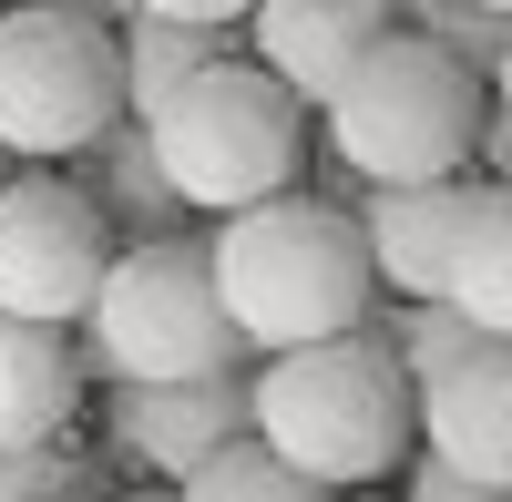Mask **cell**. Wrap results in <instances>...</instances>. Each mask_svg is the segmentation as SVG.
Returning <instances> with one entry per match:
<instances>
[{
	"label": "cell",
	"instance_id": "obj_22",
	"mask_svg": "<svg viewBox=\"0 0 512 502\" xmlns=\"http://www.w3.org/2000/svg\"><path fill=\"white\" fill-rule=\"evenodd\" d=\"M482 185H512V113L492 103V123H482Z\"/></svg>",
	"mask_w": 512,
	"mask_h": 502
},
{
	"label": "cell",
	"instance_id": "obj_7",
	"mask_svg": "<svg viewBox=\"0 0 512 502\" xmlns=\"http://www.w3.org/2000/svg\"><path fill=\"white\" fill-rule=\"evenodd\" d=\"M123 257L113 216L93 205L82 175H52V164H21L0 185V318L31 328H82L103 298V277Z\"/></svg>",
	"mask_w": 512,
	"mask_h": 502
},
{
	"label": "cell",
	"instance_id": "obj_15",
	"mask_svg": "<svg viewBox=\"0 0 512 502\" xmlns=\"http://www.w3.org/2000/svg\"><path fill=\"white\" fill-rule=\"evenodd\" d=\"M451 298L472 308L492 339H512V185H482V216H472V236H461Z\"/></svg>",
	"mask_w": 512,
	"mask_h": 502
},
{
	"label": "cell",
	"instance_id": "obj_25",
	"mask_svg": "<svg viewBox=\"0 0 512 502\" xmlns=\"http://www.w3.org/2000/svg\"><path fill=\"white\" fill-rule=\"evenodd\" d=\"M11 175H21V164H11V154H0V185H11Z\"/></svg>",
	"mask_w": 512,
	"mask_h": 502
},
{
	"label": "cell",
	"instance_id": "obj_6",
	"mask_svg": "<svg viewBox=\"0 0 512 502\" xmlns=\"http://www.w3.org/2000/svg\"><path fill=\"white\" fill-rule=\"evenodd\" d=\"M113 123H123V31L11 0L0 11V154L11 164H72Z\"/></svg>",
	"mask_w": 512,
	"mask_h": 502
},
{
	"label": "cell",
	"instance_id": "obj_1",
	"mask_svg": "<svg viewBox=\"0 0 512 502\" xmlns=\"http://www.w3.org/2000/svg\"><path fill=\"white\" fill-rule=\"evenodd\" d=\"M216 287H226V318L246 328L256 359H287V349H318V339H349L369 328V226L328 195H267L246 216H216Z\"/></svg>",
	"mask_w": 512,
	"mask_h": 502
},
{
	"label": "cell",
	"instance_id": "obj_8",
	"mask_svg": "<svg viewBox=\"0 0 512 502\" xmlns=\"http://www.w3.org/2000/svg\"><path fill=\"white\" fill-rule=\"evenodd\" d=\"M256 431V369H216V380H134L113 390V451L154 482H195L216 451Z\"/></svg>",
	"mask_w": 512,
	"mask_h": 502
},
{
	"label": "cell",
	"instance_id": "obj_13",
	"mask_svg": "<svg viewBox=\"0 0 512 502\" xmlns=\"http://www.w3.org/2000/svg\"><path fill=\"white\" fill-rule=\"evenodd\" d=\"M82 185H93V205L113 216L123 246H144V236H185V216H195V205L175 195V175H164V154H154V134H144L134 113H123L93 154H82Z\"/></svg>",
	"mask_w": 512,
	"mask_h": 502
},
{
	"label": "cell",
	"instance_id": "obj_20",
	"mask_svg": "<svg viewBox=\"0 0 512 502\" xmlns=\"http://www.w3.org/2000/svg\"><path fill=\"white\" fill-rule=\"evenodd\" d=\"M400 502H512L502 482H472V472H451L441 451H420V462L400 472Z\"/></svg>",
	"mask_w": 512,
	"mask_h": 502
},
{
	"label": "cell",
	"instance_id": "obj_5",
	"mask_svg": "<svg viewBox=\"0 0 512 502\" xmlns=\"http://www.w3.org/2000/svg\"><path fill=\"white\" fill-rule=\"evenodd\" d=\"M144 134H154L164 175H175V195L195 205V216H246V205H267V195H297L308 103H297L256 52H226L164 113H144Z\"/></svg>",
	"mask_w": 512,
	"mask_h": 502
},
{
	"label": "cell",
	"instance_id": "obj_24",
	"mask_svg": "<svg viewBox=\"0 0 512 502\" xmlns=\"http://www.w3.org/2000/svg\"><path fill=\"white\" fill-rule=\"evenodd\" d=\"M492 103H502V113H512V52H502V62H492Z\"/></svg>",
	"mask_w": 512,
	"mask_h": 502
},
{
	"label": "cell",
	"instance_id": "obj_21",
	"mask_svg": "<svg viewBox=\"0 0 512 502\" xmlns=\"http://www.w3.org/2000/svg\"><path fill=\"white\" fill-rule=\"evenodd\" d=\"M134 11H175V21H205V31H246L256 0H134Z\"/></svg>",
	"mask_w": 512,
	"mask_h": 502
},
{
	"label": "cell",
	"instance_id": "obj_11",
	"mask_svg": "<svg viewBox=\"0 0 512 502\" xmlns=\"http://www.w3.org/2000/svg\"><path fill=\"white\" fill-rule=\"evenodd\" d=\"M420 451L512 492V339H482L441 390H420Z\"/></svg>",
	"mask_w": 512,
	"mask_h": 502
},
{
	"label": "cell",
	"instance_id": "obj_9",
	"mask_svg": "<svg viewBox=\"0 0 512 502\" xmlns=\"http://www.w3.org/2000/svg\"><path fill=\"white\" fill-rule=\"evenodd\" d=\"M390 31H400L390 0H256L246 52L267 62L308 113H328V103H338V82H349Z\"/></svg>",
	"mask_w": 512,
	"mask_h": 502
},
{
	"label": "cell",
	"instance_id": "obj_3",
	"mask_svg": "<svg viewBox=\"0 0 512 502\" xmlns=\"http://www.w3.org/2000/svg\"><path fill=\"white\" fill-rule=\"evenodd\" d=\"M318 123H328V154L359 185H441V175H472L482 164L492 72H472L461 52H441L420 31H390L338 82V103Z\"/></svg>",
	"mask_w": 512,
	"mask_h": 502
},
{
	"label": "cell",
	"instance_id": "obj_18",
	"mask_svg": "<svg viewBox=\"0 0 512 502\" xmlns=\"http://www.w3.org/2000/svg\"><path fill=\"white\" fill-rule=\"evenodd\" d=\"M390 11H400V31H420V41H441V52H461L472 72H492V62L512 52V21L482 11V0H390Z\"/></svg>",
	"mask_w": 512,
	"mask_h": 502
},
{
	"label": "cell",
	"instance_id": "obj_16",
	"mask_svg": "<svg viewBox=\"0 0 512 502\" xmlns=\"http://www.w3.org/2000/svg\"><path fill=\"white\" fill-rule=\"evenodd\" d=\"M482 339H492V328L461 308V298H400V318H390V349H400V369H410V390H441Z\"/></svg>",
	"mask_w": 512,
	"mask_h": 502
},
{
	"label": "cell",
	"instance_id": "obj_10",
	"mask_svg": "<svg viewBox=\"0 0 512 502\" xmlns=\"http://www.w3.org/2000/svg\"><path fill=\"white\" fill-rule=\"evenodd\" d=\"M359 226L390 298H451L461 277V236L482 216V175H441V185H359Z\"/></svg>",
	"mask_w": 512,
	"mask_h": 502
},
{
	"label": "cell",
	"instance_id": "obj_2",
	"mask_svg": "<svg viewBox=\"0 0 512 502\" xmlns=\"http://www.w3.org/2000/svg\"><path fill=\"white\" fill-rule=\"evenodd\" d=\"M256 441L287 451L328 492H379L400 462H420V390L390 349V328L256 359Z\"/></svg>",
	"mask_w": 512,
	"mask_h": 502
},
{
	"label": "cell",
	"instance_id": "obj_4",
	"mask_svg": "<svg viewBox=\"0 0 512 502\" xmlns=\"http://www.w3.org/2000/svg\"><path fill=\"white\" fill-rule=\"evenodd\" d=\"M246 328L226 318L216 287V246L205 236H144L123 246L93 318H82V369L113 390L134 380H216V369H246Z\"/></svg>",
	"mask_w": 512,
	"mask_h": 502
},
{
	"label": "cell",
	"instance_id": "obj_14",
	"mask_svg": "<svg viewBox=\"0 0 512 502\" xmlns=\"http://www.w3.org/2000/svg\"><path fill=\"white\" fill-rule=\"evenodd\" d=\"M226 52H246V31H205V21H175V11H134L123 21V113H164L195 72H216Z\"/></svg>",
	"mask_w": 512,
	"mask_h": 502
},
{
	"label": "cell",
	"instance_id": "obj_23",
	"mask_svg": "<svg viewBox=\"0 0 512 502\" xmlns=\"http://www.w3.org/2000/svg\"><path fill=\"white\" fill-rule=\"evenodd\" d=\"M41 11H82V21H103V31H123V21H134V0H41Z\"/></svg>",
	"mask_w": 512,
	"mask_h": 502
},
{
	"label": "cell",
	"instance_id": "obj_12",
	"mask_svg": "<svg viewBox=\"0 0 512 502\" xmlns=\"http://www.w3.org/2000/svg\"><path fill=\"white\" fill-rule=\"evenodd\" d=\"M82 349L62 328H31V318H0V451H31V441H72V410H82Z\"/></svg>",
	"mask_w": 512,
	"mask_h": 502
},
{
	"label": "cell",
	"instance_id": "obj_26",
	"mask_svg": "<svg viewBox=\"0 0 512 502\" xmlns=\"http://www.w3.org/2000/svg\"><path fill=\"white\" fill-rule=\"evenodd\" d=\"M482 11H502V21H512V0H482Z\"/></svg>",
	"mask_w": 512,
	"mask_h": 502
},
{
	"label": "cell",
	"instance_id": "obj_19",
	"mask_svg": "<svg viewBox=\"0 0 512 502\" xmlns=\"http://www.w3.org/2000/svg\"><path fill=\"white\" fill-rule=\"evenodd\" d=\"M0 502H103V472L72 441H31V451H0Z\"/></svg>",
	"mask_w": 512,
	"mask_h": 502
},
{
	"label": "cell",
	"instance_id": "obj_17",
	"mask_svg": "<svg viewBox=\"0 0 512 502\" xmlns=\"http://www.w3.org/2000/svg\"><path fill=\"white\" fill-rule=\"evenodd\" d=\"M185 502H338V492H328V482H308L287 451H267V441L246 431L236 451H216V462L185 482Z\"/></svg>",
	"mask_w": 512,
	"mask_h": 502
}]
</instances>
